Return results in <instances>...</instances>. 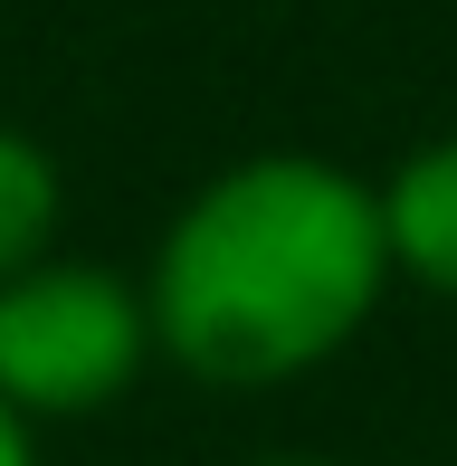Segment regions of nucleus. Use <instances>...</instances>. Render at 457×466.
Instances as JSON below:
<instances>
[{"mask_svg":"<svg viewBox=\"0 0 457 466\" xmlns=\"http://www.w3.org/2000/svg\"><path fill=\"white\" fill-rule=\"evenodd\" d=\"M258 466H324V457H258Z\"/></svg>","mask_w":457,"mask_h":466,"instance_id":"obj_6","label":"nucleus"},{"mask_svg":"<svg viewBox=\"0 0 457 466\" xmlns=\"http://www.w3.org/2000/svg\"><path fill=\"white\" fill-rule=\"evenodd\" d=\"M391 286L381 190L324 153L219 162L143 267L162 362L210 390H286L343 362Z\"/></svg>","mask_w":457,"mask_h":466,"instance_id":"obj_1","label":"nucleus"},{"mask_svg":"<svg viewBox=\"0 0 457 466\" xmlns=\"http://www.w3.org/2000/svg\"><path fill=\"white\" fill-rule=\"evenodd\" d=\"M153 362H162L153 305H143V277L124 267L48 248L0 286V400L29 429L106 419Z\"/></svg>","mask_w":457,"mask_h":466,"instance_id":"obj_2","label":"nucleus"},{"mask_svg":"<svg viewBox=\"0 0 457 466\" xmlns=\"http://www.w3.org/2000/svg\"><path fill=\"white\" fill-rule=\"evenodd\" d=\"M57 228H67V172H57V153L38 134H19V124H0V286L48 258Z\"/></svg>","mask_w":457,"mask_h":466,"instance_id":"obj_4","label":"nucleus"},{"mask_svg":"<svg viewBox=\"0 0 457 466\" xmlns=\"http://www.w3.org/2000/svg\"><path fill=\"white\" fill-rule=\"evenodd\" d=\"M371 190H381V248H391V277L457 305V134L410 143V153L391 162Z\"/></svg>","mask_w":457,"mask_h":466,"instance_id":"obj_3","label":"nucleus"},{"mask_svg":"<svg viewBox=\"0 0 457 466\" xmlns=\"http://www.w3.org/2000/svg\"><path fill=\"white\" fill-rule=\"evenodd\" d=\"M0 466H38V429L10 410V400H0Z\"/></svg>","mask_w":457,"mask_h":466,"instance_id":"obj_5","label":"nucleus"}]
</instances>
